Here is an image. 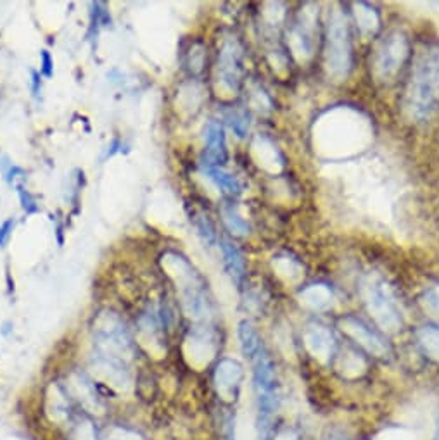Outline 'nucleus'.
I'll return each instance as SVG.
<instances>
[{
    "instance_id": "obj_16",
    "label": "nucleus",
    "mask_w": 439,
    "mask_h": 440,
    "mask_svg": "<svg viewBox=\"0 0 439 440\" xmlns=\"http://www.w3.org/2000/svg\"><path fill=\"white\" fill-rule=\"evenodd\" d=\"M191 345L194 359H201V361L208 363L213 352H215V340H213V335L208 330H195Z\"/></svg>"
},
{
    "instance_id": "obj_32",
    "label": "nucleus",
    "mask_w": 439,
    "mask_h": 440,
    "mask_svg": "<svg viewBox=\"0 0 439 440\" xmlns=\"http://www.w3.org/2000/svg\"><path fill=\"white\" fill-rule=\"evenodd\" d=\"M436 440H439V425H438V434H436Z\"/></svg>"
},
{
    "instance_id": "obj_19",
    "label": "nucleus",
    "mask_w": 439,
    "mask_h": 440,
    "mask_svg": "<svg viewBox=\"0 0 439 440\" xmlns=\"http://www.w3.org/2000/svg\"><path fill=\"white\" fill-rule=\"evenodd\" d=\"M417 339H419L420 347L424 349L431 359L439 361V328L433 326H424L417 332Z\"/></svg>"
},
{
    "instance_id": "obj_30",
    "label": "nucleus",
    "mask_w": 439,
    "mask_h": 440,
    "mask_svg": "<svg viewBox=\"0 0 439 440\" xmlns=\"http://www.w3.org/2000/svg\"><path fill=\"white\" fill-rule=\"evenodd\" d=\"M275 440H297V437L292 434V432H282V434L277 435V439Z\"/></svg>"
},
{
    "instance_id": "obj_23",
    "label": "nucleus",
    "mask_w": 439,
    "mask_h": 440,
    "mask_svg": "<svg viewBox=\"0 0 439 440\" xmlns=\"http://www.w3.org/2000/svg\"><path fill=\"white\" fill-rule=\"evenodd\" d=\"M420 303H422L424 309H426L431 316L439 319V285L429 287V289L422 294V297H420Z\"/></svg>"
},
{
    "instance_id": "obj_15",
    "label": "nucleus",
    "mask_w": 439,
    "mask_h": 440,
    "mask_svg": "<svg viewBox=\"0 0 439 440\" xmlns=\"http://www.w3.org/2000/svg\"><path fill=\"white\" fill-rule=\"evenodd\" d=\"M206 174H208L209 180L221 188L225 194L228 195H239L242 192V185L234 174L227 173L225 169L218 168V166H206Z\"/></svg>"
},
{
    "instance_id": "obj_26",
    "label": "nucleus",
    "mask_w": 439,
    "mask_h": 440,
    "mask_svg": "<svg viewBox=\"0 0 439 440\" xmlns=\"http://www.w3.org/2000/svg\"><path fill=\"white\" fill-rule=\"evenodd\" d=\"M104 440H144L139 434L135 432H130L126 428H119V427H112L106 432L104 435Z\"/></svg>"
},
{
    "instance_id": "obj_28",
    "label": "nucleus",
    "mask_w": 439,
    "mask_h": 440,
    "mask_svg": "<svg viewBox=\"0 0 439 440\" xmlns=\"http://www.w3.org/2000/svg\"><path fill=\"white\" fill-rule=\"evenodd\" d=\"M14 228V220H7L6 223L0 227V247H3L7 243V240L10 237V232Z\"/></svg>"
},
{
    "instance_id": "obj_10",
    "label": "nucleus",
    "mask_w": 439,
    "mask_h": 440,
    "mask_svg": "<svg viewBox=\"0 0 439 440\" xmlns=\"http://www.w3.org/2000/svg\"><path fill=\"white\" fill-rule=\"evenodd\" d=\"M304 345H306L308 352L324 365L329 363L330 356L334 354V337L325 326H308L306 332H304Z\"/></svg>"
},
{
    "instance_id": "obj_27",
    "label": "nucleus",
    "mask_w": 439,
    "mask_h": 440,
    "mask_svg": "<svg viewBox=\"0 0 439 440\" xmlns=\"http://www.w3.org/2000/svg\"><path fill=\"white\" fill-rule=\"evenodd\" d=\"M20 197H21V202H23V207L27 213H37L38 211V206L37 202H35V199L31 197L30 194H28L27 190H24L23 187H20Z\"/></svg>"
},
{
    "instance_id": "obj_4",
    "label": "nucleus",
    "mask_w": 439,
    "mask_h": 440,
    "mask_svg": "<svg viewBox=\"0 0 439 440\" xmlns=\"http://www.w3.org/2000/svg\"><path fill=\"white\" fill-rule=\"evenodd\" d=\"M325 64H327L330 75L337 79L346 78L351 69V64H353L348 21L341 10H332L329 16Z\"/></svg>"
},
{
    "instance_id": "obj_29",
    "label": "nucleus",
    "mask_w": 439,
    "mask_h": 440,
    "mask_svg": "<svg viewBox=\"0 0 439 440\" xmlns=\"http://www.w3.org/2000/svg\"><path fill=\"white\" fill-rule=\"evenodd\" d=\"M42 73L47 76V78H50L52 76V57H50V54L47 52V50H43L42 52Z\"/></svg>"
},
{
    "instance_id": "obj_17",
    "label": "nucleus",
    "mask_w": 439,
    "mask_h": 440,
    "mask_svg": "<svg viewBox=\"0 0 439 440\" xmlns=\"http://www.w3.org/2000/svg\"><path fill=\"white\" fill-rule=\"evenodd\" d=\"M239 339H241L242 351H244V354L249 356V358H255L258 352L261 351L260 337H258L255 326L249 321H242L241 325H239Z\"/></svg>"
},
{
    "instance_id": "obj_12",
    "label": "nucleus",
    "mask_w": 439,
    "mask_h": 440,
    "mask_svg": "<svg viewBox=\"0 0 439 440\" xmlns=\"http://www.w3.org/2000/svg\"><path fill=\"white\" fill-rule=\"evenodd\" d=\"M255 381L260 395H274L275 390V370L274 363L267 352L261 349L255 356Z\"/></svg>"
},
{
    "instance_id": "obj_22",
    "label": "nucleus",
    "mask_w": 439,
    "mask_h": 440,
    "mask_svg": "<svg viewBox=\"0 0 439 440\" xmlns=\"http://www.w3.org/2000/svg\"><path fill=\"white\" fill-rule=\"evenodd\" d=\"M373 440H420V435L410 428H387L375 435Z\"/></svg>"
},
{
    "instance_id": "obj_14",
    "label": "nucleus",
    "mask_w": 439,
    "mask_h": 440,
    "mask_svg": "<svg viewBox=\"0 0 439 440\" xmlns=\"http://www.w3.org/2000/svg\"><path fill=\"white\" fill-rule=\"evenodd\" d=\"M221 254H223V263L228 275H230L235 282H242L246 276V263L241 250H239L234 243L228 242V240H221Z\"/></svg>"
},
{
    "instance_id": "obj_7",
    "label": "nucleus",
    "mask_w": 439,
    "mask_h": 440,
    "mask_svg": "<svg viewBox=\"0 0 439 440\" xmlns=\"http://www.w3.org/2000/svg\"><path fill=\"white\" fill-rule=\"evenodd\" d=\"M242 381V366L234 359H223L215 372V384L218 394L225 401H232L237 395Z\"/></svg>"
},
{
    "instance_id": "obj_5",
    "label": "nucleus",
    "mask_w": 439,
    "mask_h": 440,
    "mask_svg": "<svg viewBox=\"0 0 439 440\" xmlns=\"http://www.w3.org/2000/svg\"><path fill=\"white\" fill-rule=\"evenodd\" d=\"M410 54L408 38L401 31H391L380 40L373 54V75L380 82L394 78Z\"/></svg>"
},
{
    "instance_id": "obj_31",
    "label": "nucleus",
    "mask_w": 439,
    "mask_h": 440,
    "mask_svg": "<svg viewBox=\"0 0 439 440\" xmlns=\"http://www.w3.org/2000/svg\"><path fill=\"white\" fill-rule=\"evenodd\" d=\"M31 76H34V92H35V96H38V92H40V78H38L37 73H31Z\"/></svg>"
},
{
    "instance_id": "obj_11",
    "label": "nucleus",
    "mask_w": 439,
    "mask_h": 440,
    "mask_svg": "<svg viewBox=\"0 0 439 440\" xmlns=\"http://www.w3.org/2000/svg\"><path fill=\"white\" fill-rule=\"evenodd\" d=\"M206 140V166H218L227 161V144L225 133L218 121H209L204 130Z\"/></svg>"
},
{
    "instance_id": "obj_1",
    "label": "nucleus",
    "mask_w": 439,
    "mask_h": 440,
    "mask_svg": "<svg viewBox=\"0 0 439 440\" xmlns=\"http://www.w3.org/2000/svg\"><path fill=\"white\" fill-rule=\"evenodd\" d=\"M439 105V47H427L417 56L405 90L403 109L410 119L426 121Z\"/></svg>"
},
{
    "instance_id": "obj_25",
    "label": "nucleus",
    "mask_w": 439,
    "mask_h": 440,
    "mask_svg": "<svg viewBox=\"0 0 439 440\" xmlns=\"http://www.w3.org/2000/svg\"><path fill=\"white\" fill-rule=\"evenodd\" d=\"M227 119H228V125L232 126V130L237 133V137H244L246 133H248L249 121L242 112H230V114L227 116Z\"/></svg>"
},
{
    "instance_id": "obj_6",
    "label": "nucleus",
    "mask_w": 439,
    "mask_h": 440,
    "mask_svg": "<svg viewBox=\"0 0 439 440\" xmlns=\"http://www.w3.org/2000/svg\"><path fill=\"white\" fill-rule=\"evenodd\" d=\"M341 326H343V330L348 335L353 337L362 347H365L366 351L372 352L373 356L382 358V356H386L387 352H389L386 342L380 339L375 332H372V330H370L365 323H362L360 319L348 316V318H344L343 321H341Z\"/></svg>"
},
{
    "instance_id": "obj_18",
    "label": "nucleus",
    "mask_w": 439,
    "mask_h": 440,
    "mask_svg": "<svg viewBox=\"0 0 439 440\" xmlns=\"http://www.w3.org/2000/svg\"><path fill=\"white\" fill-rule=\"evenodd\" d=\"M355 17H357L358 28L365 35L373 33L379 26V16L369 3H357L355 6Z\"/></svg>"
},
{
    "instance_id": "obj_20",
    "label": "nucleus",
    "mask_w": 439,
    "mask_h": 440,
    "mask_svg": "<svg viewBox=\"0 0 439 440\" xmlns=\"http://www.w3.org/2000/svg\"><path fill=\"white\" fill-rule=\"evenodd\" d=\"M223 220L225 225H227L228 230L234 235H239V237H244V235L249 234V225L244 218L241 216L237 209L234 206H225L223 207Z\"/></svg>"
},
{
    "instance_id": "obj_9",
    "label": "nucleus",
    "mask_w": 439,
    "mask_h": 440,
    "mask_svg": "<svg viewBox=\"0 0 439 440\" xmlns=\"http://www.w3.org/2000/svg\"><path fill=\"white\" fill-rule=\"evenodd\" d=\"M218 71L225 85H228L230 89H237L239 79H241V47L235 40L225 42L220 52Z\"/></svg>"
},
{
    "instance_id": "obj_8",
    "label": "nucleus",
    "mask_w": 439,
    "mask_h": 440,
    "mask_svg": "<svg viewBox=\"0 0 439 440\" xmlns=\"http://www.w3.org/2000/svg\"><path fill=\"white\" fill-rule=\"evenodd\" d=\"M315 17L313 13L299 14L296 24H294L291 31V45L296 56L299 57H310L313 52V36H315Z\"/></svg>"
},
{
    "instance_id": "obj_24",
    "label": "nucleus",
    "mask_w": 439,
    "mask_h": 440,
    "mask_svg": "<svg viewBox=\"0 0 439 440\" xmlns=\"http://www.w3.org/2000/svg\"><path fill=\"white\" fill-rule=\"evenodd\" d=\"M195 228H198L199 235L201 238L204 240L208 245H213L216 242V234H215V228H213L211 221L208 220L206 216H198L195 218Z\"/></svg>"
},
{
    "instance_id": "obj_13",
    "label": "nucleus",
    "mask_w": 439,
    "mask_h": 440,
    "mask_svg": "<svg viewBox=\"0 0 439 440\" xmlns=\"http://www.w3.org/2000/svg\"><path fill=\"white\" fill-rule=\"evenodd\" d=\"M332 290L327 285H311L301 292V303L311 311H327L332 305Z\"/></svg>"
},
{
    "instance_id": "obj_3",
    "label": "nucleus",
    "mask_w": 439,
    "mask_h": 440,
    "mask_svg": "<svg viewBox=\"0 0 439 440\" xmlns=\"http://www.w3.org/2000/svg\"><path fill=\"white\" fill-rule=\"evenodd\" d=\"M360 290L366 309L375 319L377 325L386 332H398L403 325L401 311L386 280L377 273H369L362 280Z\"/></svg>"
},
{
    "instance_id": "obj_2",
    "label": "nucleus",
    "mask_w": 439,
    "mask_h": 440,
    "mask_svg": "<svg viewBox=\"0 0 439 440\" xmlns=\"http://www.w3.org/2000/svg\"><path fill=\"white\" fill-rule=\"evenodd\" d=\"M96 345L99 352V368L116 385L128 384L126 363L132 358V340L121 319L112 312L99 316L96 323Z\"/></svg>"
},
{
    "instance_id": "obj_21",
    "label": "nucleus",
    "mask_w": 439,
    "mask_h": 440,
    "mask_svg": "<svg viewBox=\"0 0 439 440\" xmlns=\"http://www.w3.org/2000/svg\"><path fill=\"white\" fill-rule=\"evenodd\" d=\"M339 370L344 377H360L365 372V361L358 354H355V352H346L339 359Z\"/></svg>"
}]
</instances>
